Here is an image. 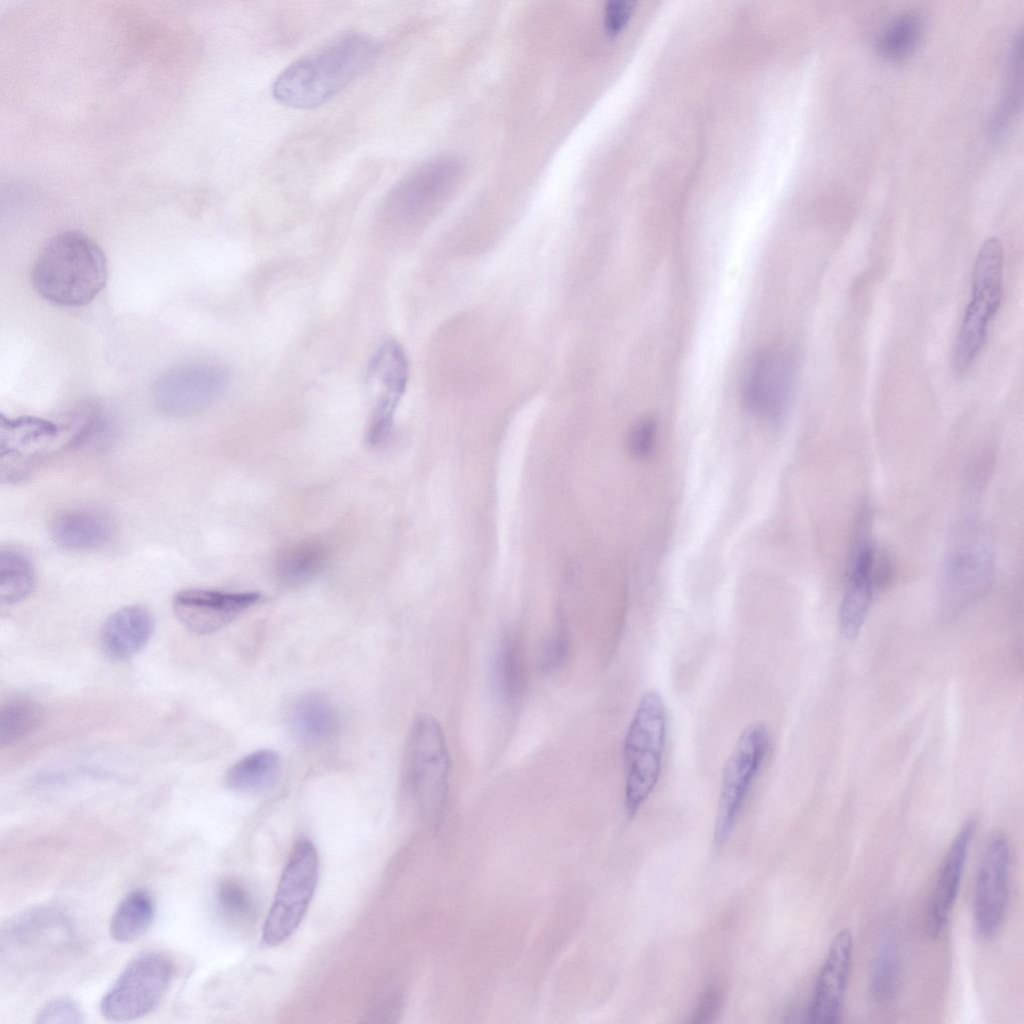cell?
<instances>
[{"label":"cell","mask_w":1024,"mask_h":1024,"mask_svg":"<svg viewBox=\"0 0 1024 1024\" xmlns=\"http://www.w3.org/2000/svg\"><path fill=\"white\" fill-rule=\"evenodd\" d=\"M569 651V641L564 630L555 631L541 647L539 667L544 673L558 669L565 661Z\"/></svg>","instance_id":"obj_33"},{"label":"cell","mask_w":1024,"mask_h":1024,"mask_svg":"<svg viewBox=\"0 0 1024 1024\" xmlns=\"http://www.w3.org/2000/svg\"><path fill=\"white\" fill-rule=\"evenodd\" d=\"M408 793L426 812L438 814L447 797L450 758L445 735L431 715H418L409 730L403 762Z\"/></svg>","instance_id":"obj_7"},{"label":"cell","mask_w":1024,"mask_h":1024,"mask_svg":"<svg viewBox=\"0 0 1024 1024\" xmlns=\"http://www.w3.org/2000/svg\"><path fill=\"white\" fill-rule=\"evenodd\" d=\"M995 558L986 534L975 524L958 533L947 550L939 577L945 613L956 614L981 597L992 583Z\"/></svg>","instance_id":"obj_8"},{"label":"cell","mask_w":1024,"mask_h":1024,"mask_svg":"<svg viewBox=\"0 0 1024 1024\" xmlns=\"http://www.w3.org/2000/svg\"><path fill=\"white\" fill-rule=\"evenodd\" d=\"M656 442V424L647 419L637 423L628 436V448L630 453L637 458H644L651 454Z\"/></svg>","instance_id":"obj_34"},{"label":"cell","mask_w":1024,"mask_h":1024,"mask_svg":"<svg viewBox=\"0 0 1024 1024\" xmlns=\"http://www.w3.org/2000/svg\"><path fill=\"white\" fill-rule=\"evenodd\" d=\"M796 361L786 351H768L749 364L742 384L746 408L769 422H779L787 413L794 393Z\"/></svg>","instance_id":"obj_15"},{"label":"cell","mask_w":1024,"mask_h":1024,"mask_svg":"<svg viewBox=\"0 0 1024 1024\" xmlns=\"http://www.w3.org/2000/svg\"><path fill=\"white\" fill-rule=\"evenodd\" d=\"M42 710L33 700L16 697L6 701L0 710V744L2 747L13 745L29 734L40 724Z\"/></svg>","instance_id":"obj_29"},{"label":"cell","mask_w":1024,"mask_h":1024,"mask_svg":"<svg viewBox=\"0 0 1024 1024\" xmlns=\"http://www.w3.org/2000/svg\"><path fill=\"white\" fill-rule=\"evenodd\" d=\"M720 992L718 988L709 987L702 995L698 1007L694 1012L693 1022H704L713 1015L719 1005Z\"/></svg>","instance_id":"obj_36"},{"label":"cell","mask_w":1024,"mask_h":1024,"mask_svg":"<svg viewBox=\"0 0 1024 1024\" xmlns=\"http://www.w3.org/2000/svg\"><path fill=\"white\" fill-rule=\"evenodd\" d=\"M769 741V730L762 722L748 725L739 735L723 768L714 827L717 845L724 844L730 838L750 788L763 765Z\"/></svg>","instance_id":"obj_11"},{"label":"cell","mask_w":1024,"mask_h":1024,"mask_svg":"<svg viewBox=\"0 0 1024 1024\" xmlns=\"http://www.w3.org/2000/svg\"><path fill=\"white\" fill-rule=\"evenodd\" d=\"M976 824L974 818H969L963 823L939 868L925 911V929L932 938L941 935L950 919L960 890Z\"/></svg>","instance_id":"obj_19"},{"label":"cell","mask_w":1024,"mask_h":1024,"mask_svg":"<svg viewBox=\"0 0 1024 1024\" xmlns=\"http://www.w3.org/2000/svg\"><path fill=\"white\" fill-rule=\"evenodd\" d=\"M407 381L408 362L403 348L393 339L385 340L376 349L368 367V382L377 392L367 433L370 445L381 444L390 434Z\"/></svg>","instance_id":"obj_16"},{"label":"cell","mask_w":1024,"mask_h":1024,"mask_svg":"<svg viewBox=\"0 0 1024 1024\" xmlns=\"http://www.w3.org/2000/svg\"><path fill=\"white\" fill-rule=\"evenodd\" d=\"M380 45L362 32H345L292 62L275 79L272 95L294 109L321 106L366 71Z\"/></svg>","instance_id":"obj_1"},{"label":"cell","mask_w":1024,"mask_h":1024,"mask_svg":"<svg viewBox=\"0 0 1024 1024\" xmlns=\"http://www.w3.org/2000/svg\"><path fill=\"white\" fill-rule=\"evenodd\" d=\"M261 598L258 592H227L209 589H184L172 601L177 619L189 631L214 633L235 620Z\"/></svg>","instance_id":"obj_17"},{"label":"cell","mask_w":1024,"mask_h":1024,"mask_svg":"<svg viewBox=\"0 0 1024 1024\" xmlns=\"http://www.w3.org/2000/svg\"><path fill=\"white\" fill-rule=\"evenodd\" d=\"M496 698L506 706L516 705L526 685V668L519 640L506 636L499 644L491 667Z\"/></svg>","instance_id":"obj_22"},{"label":"cell","mask_w":1024,"mask_h":1024,"mask_svg":"<svg viewBox=\"0 0 1024 1024\" xmlns=\"http://www.w3.org/2000/svg\"><path fill=\"white\" fill-rule=\"evenodd\" d=\"M634 9L632 0H611L604 9V25L608 33H618L628 22Z\"/></svg>","instance_id":"obj_35"},{"label":"cell","mask_w":1024,"mask_h":1024,"mask_svg":"<svg viewBox=\"0 0 1024 1024\" xmlns=\"http://www.w3.org/2000/svg\"><path fill=\"white\" fill-rule=\"evenodd\" d=\"M902 956L891 932L881 936L872 965L869 993L878 1005H887L897 996L901 985Z\"/></svg>","instance_id":"obj_25"},{"label":"cell","mask_w":1024,"mask_h":1024,"mask_svg":"<svg viewBox=\"0 0 1024 1024\" xmlns=\"http://www.w3.org/2000/svg\"><path fill=\"white\" fill-rule=\"evenodd\" d=\"M107 261L100 246L86 234L68 230L53 236L32 270V283L45 300L63 307L90 303L107 281Z\"/></svg>","instance_id":"obj_2"},{"label":"cell","mask_w":1024,"mask_h":1024,"mask_svg":"<svg viewBox=\"0 0 1024 1024\" xmlns=\"http://www.w3.org/2000/svg\"><path fill=\"white\" fill-rule=\"evenodd\" d=\"M50 534L53 541L64 549L88 551L97 549L109 541L112 536V524L101 512L72 509L54 517L50 524Z\"/></svg>","instance_id":"obj_21"},{"label":"cell","mask_w":1024,"mask_h":1024,"mask_svg":"<svg viewBox=\"0 0 1024 1024\" xmlns=\"http://www.w3.org/2000/svg\"><path fill=\"white\" fill-rule=\"evenodd\" d=\"M1011 847L1007 836L997 831L983 848L974 882L973 927L978 937L991 939L1002 926L1010 895Z\"/></svg>","instance_id":"obj_12"},{"label":"cell","mask_w":1024,"mask_h":1024,"mask_svg":"<svg viewBox=\"0 0 1024 1024\" xmlns=\"http://www.w3.org/2000/svg\"><path fill=\"white\" fill-rule=\"evenodd\" d=\"M327 552L316 541H304L292 545L280 555L276 574L279 581L288 586L304 584L314 578L323 568Z\"/></svg>","instance_id":"obj_27"},{"label":"cell","mask_w":1024,"mask_h":1024,"mask_svg":"<svg viewBox=\"0 0 1024 1024\" xmlns=\"http://www.w3.org/2000/svg\"><path fill=\"white\" fill-rule=\"evenodd\" d=\"M79 1006L72 999L58 997L47 1002L36 1015L41 1024H78L84 1022Z\"/></svg>","instance_id":"obj_32"},{"label":"cell","mask_w":1024,"mask_h":1024,"mask_svg":"<svg viewBox=\"0 0 1024 1024\" xmlns=\"http://www.w3.org/2000/svg\"><path fill=\"white\" fill-rule=\"evenodd\" d=\"M922 28L923 22L917 13H903L885 28L878 40V49L890 59L903 58L918 44Z\"/></svg>","instance_id":"obj_30"},{"label":"cell","mask_w":1024,"mask_h":1024,"mask_svg":"<svg viewBox=\"0 0 1024 1024\" xmlns=\"http://www.w3.org/2000/svg\"><path fill=\"white\" fill-rule=\"evenodd\" d=\"M854 943L848 929L833 938L820 967L807 1008V1019L816 1024H834L841 1020L844 999L852 969Z\"/></svg>","instance_id":"obj_18"},{"label":"cell","mask_w":1024,"mask_h":1024,"mask_svg":"<svg viewBox=\"0 0 1024 1024\" xmlns=\"http://www.w3.org/2000/svg\"><path fill=\"white\" fill-rule=\"evenodd\" d=\"M216 904L220 914L234 922L248 920L254 913V904L248 891L232 879L222 880L218 884Z\"/></svg>","instance_id":"obj_31"},{"label":"cell","mask_w":1024,"mask_h":1024,"mask_svg":"<svg viewBox=\"0 0 1024 1024\" xmlns=\"http://www.w3.org/2000/svg\"><path fill=\"white\" fill-rule=\"evenodd\" d=\"M319 868V856L313 842L299 839L289 855L263 925L265 944L279 945L296 931L314 896Z\"/></svg>","instance_id":"obj_9"},{"label":"cell","mask_w":1024,"mask_h":1024,"mask_svg":"<svg viewBox=\"0 0 1024 1024\" xmlns=\"http://www.w3.org/2000/svg\"><path fill=\"white\" fill-rule=\"evenodd\" d=\"M462 170V162L454 155L425 160L388 191L380 206V224L403 229L423 221L453 190Z\"/></svg>","instance_id":"obj_5"},{"label":"cell","mask_w":1024,"mask_h":1024,"mask_svg":"<svg viewBox=\"0 0 1024 1024\" xmlns=\"http://www.w3.org/2000/svg\"><path fill=\"white\" fill-rule=\"evenodd\" d=\"M0 599L14 605L27 598L35 586V571L30 559L12 547L0 550Z\"/></svg>","instance_id":"obj_28"},{"label":"cell","mask_w":1024,"mask_h":1024,"mask_svg":"<svg viewBox=\"0 0 1024 1024\" xmlns=\"http://www.w3.org/2000/svg\"><path fill=\"white\" fill-rule=\"evenodd\" d=\"M174 971L173 960L164 953L151 951L138 955L103 996L101 1014L113 1022L146 1016L165 995Z\"/></svg>","instance_id":"obj_10"},{"label":"cell","mask_w":1024,"mask_h":1024,"mask_svg":"<svg viewBox=\"0 0 1024 1024\" xmlns=\"http://www.w3.org/2000/svg\"><path fill=\"white\" fill-rule=\"evenodd\" d=\"M279 755L268 749L255 751L237 761L226 774L227 786L241 793H260L273 787L279 778Z\"/></svg>","instance_id":"obj_24"},{"label":"cell","mask_w":1024,"mask_h":1024,"mask_svg":"<svg viewBox=\"0 0 1024 1024\" xmlns=\"http://www.w3.org/2000/svg\"><path fill=\"white\" fill-rule=\"evenodd\" d=\"M61 432L60 426L50 420L34 416L9 418L1 415V480H21L47 455L63 446H70L61 437Z\"/></svg>","instance_id":"obj_14"},{"label":"cell","mask_w":1024,"mask_h":1024,"mask_svg":"<svg viewBox=\"0 0 1024 1024\" xmlns=\"http://www.w3.org/2000/svg\"><path fill=\"white\" fill-rule=\"evenodd\" d=\"M155 627L151 611L142 605H129L112 613L100 632V645L110 659L126 660L150 640Z\"/></svg>","instance_id":"obj_20"},{"label":"cell","mask_w":1024,"mask_h":1024,"mask_svg":"<svg viewBox=\"0 0 1024 1024\" xmlns=\"http://www.w3.org/2000/svg\"><path fill=\"white\" fill-rule=\"evenodd\" d=\"M155 916V903L150 893L136 889L127 894L117 906L109 925L110 936L121 943L141 937L151 926Z\"/></svg>","instance_id":"obj_26"},{"label":"cell","mask_w":1024,"mask_h":1024,"mask_svg":"<svg viewBox=\"0 0 1024 1024\" xmlns=\"http://www.w3.org/2000/svg\"><path fill=\"white\" fill-rule=\"evenodd\" d=\"M229 372L219 362L196 360L172 367L155 382L153 399L164 413L193 414L216 401L229 383Z\"/></svg>","instance_id":"obj_13"},{"label":"cell","mask_w":1024,"mask_h":1024,"mask_svg":"<svg viewBox=\"0 0 1024 1024\" xmlns=\"http://www.w3.org/2000/svg\"><path fill=\"white\" fill-rule=\"evenodd\" d=\"M872 520L871 509L863 506L853 528L839 608V627L847 639L858 635L876 592L892 573L888 556L873 537Z\"/></svg>","instance_id":"obj_4"},{"label":"cell","mask_w":1024,"mask_h":1024,"mask_svg":"<svg viewBox=\"0 0 1024 1024\" xmlns=\"http://www.w3.org/2000/svg\"><path fill=\"white\" fill-rule=\"evenodd\" d=\"M1004 254L997 238L981 246L972 273L971 298L958 330L952 353L954 371L961 375L974 364L984 346L989 324L1002 297Z\"/></svg>","instance_id":"obj_6"},{"label":"cell","mask_w":1024,"mask_h":1024,"mask_svg":"<svg viewBox=\"0 0 1024 1024\" xmlns=\"http://www.w3.org/2000/svg\"><path fill=\"white\" fill-rule=\"evenodd\" d=\"M667 736V713L661 694L645 691L624 739L627 815L634 816L658 783Z\"/></svg>","instance_id":"obj_3"},{"label":"cell","mask_w":1024,"mask_h":1024,"mask_svg":"<svg viewBox=\"0 0 1024 1024\" xmlns=\"http://www.w3.org/2000/svg\"><path fill=\"white\" fill-rule=\"evenodd\" d=\"M290 723L294 733L303 742L322 744L337 732L338 716L326 698L318 694H308L293 704Z\"/></svg>","instance_id":"obj_23"}]
</instances>
